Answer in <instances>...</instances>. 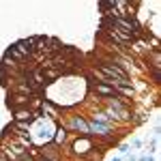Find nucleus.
Segmentation results:
<instances>
[{
	"mask_svg": "<svg viewBox=\"0 0 161 161\" xmlns=\"http://www.w3.org/2000/svg\"><path fill=\"white\" fill-rule=\"evenodd\" d=\"M35 120H41L35 116V112L30 108H19V110H13V123H35Z\"/></svg>",
	"mask_w": 161,
	"mask_h": 161,
	"instance_id": "20e7f679",
	"label": "nucleus"
},
{
	"mask_svg": "<svg viewBox=\"0 0 161 161\" xmlns=\"http://www.w3.org/2000/svg\"><path fill=\"white\" fill-rule=\"evenodd\" d=\"M86 123H88V131H90V137H97V140H108L112 144V127H108V125H101V123H97V120H92L90 116L86 118Z\"/></svg>",
	"mask_w": 161,
	"mask_h": 161,
	"instance_id": "f03ea898",
	"label": "nucleus"
},
{
	"mask_svg": "<svg viewBox=\"0 0 161 161\" xmlns=\"http://www.w3.org/2000/svg\"><path fill=\"white\" fill-rule=\"evenodd\" d=\"M39 150H41V157H43V159H47V161H62V150H58V146L52 144V142H47L43 148H39Z\"/></svg>",
	"mask_w": 161,
	"mask_h": 161,
	"instance_id": "39448f33",
	"label": "nucleus"
},
{
	"mask_svg": "<svg viewBox=\"0 0 161 161\" xmlns=\"http://www.w3.org/2000/svg\"><path fill=\"white\" fill-rule=\"evenodd\" d=\"M140 161H155V159H153V155H144V157H140Z\"/></svg>",
	"mask_w": 161,
	"mask_h": 161,
	"instance_id": "9b49d317",
	"label": "nucleus"
},
{
	"mask_svg": "<svg viewBox=\"0 0 161 161\" xmlns=\"http://www.w3.org/2000/svg\"><path fill=\"white\" fill-rule=\"evenodd\" d=\"M129 150H131V148H129V144H123V146H120V153H129Z\"/></svg>",
	"mask_w": 161,
	"mask_h": 161,
	"instance_id": "f8f14e48",
	"label": "nucleus"
},
{
	"mask_svg": "<svg viewBox=\"0 0 161 161\" xmlns=\"http://www.w3.org/2000/svg\"><path fill=\"white\" fill-rule=\"evenodd\" d=\"M37 161H47V159H43V157H39V159Z\"/></svg>",
	"mask_w": 161,
	"mask_h": 161,
	"instance_id": "dca6fc26",
	"label": "nucleus"
},
{
	"mask_svg": "<svg viewBox=\"0 0 161 161\" xmlns=\"http://www.w3.org/2000/svg\"><path fill=\"white\" fill-rule=\"evenodd\" d=\"M62 127L67 129V133H73L75 137H90L86 116H82V114H69V116H64L62 118Z\"/></svg>",
	"mask_w": 161,
	"mask_h": 161,
	"instance_id": "f257e3e1",
	"label": "nucleus"
},
{
	"mask_svg": "<svg viewBox=\"0 0 161 161\" xmlns=\"http://www.w3.org/2000/svg\"><path fill=\"white\" fill-rule=\"evenodd\" d=\"M50 142H52V144H56L58 148H62V146H67V144H69V133H67V129H64L62 125L56 127V131H54V136H52Z\"/></svg>",
	"mask_w": 161,
	"mask_h": 161,
	"instance_id": "423d86ee",
	"label": "nucleus"
},
{
	"mask_svg": "<svg viewBox=\"0 0 161 161\" xmlns=\"http://www.w3.org/2000/svg\"><path fill=\"white\" fill-rule=\"evenodd\" d=\"M39 112H41V116H47L50 120H58L62 110H60V105H58V103H54L52 99H43V101H41Z\"/></svg>",
	"mask_w": 161,
	"mask_h": 161,
	"instance_id": "7ed1b4c3",
	"label": "nucleus"
},
{
	"mask_svg": "<svg viewBox=\"0 0 161 161\" xmlns=\"http://www.w3.org/2000/svg\"><path fill=\"white\" fill-rule=\"evenodd\" d=\"M0 161H7V159H4V155H2V153H0Z\"/></svg>",
	"mask_w": 161,
	"mask_h": 161,
	"instance_id": "4468645a",
	"label": "nucleus"
},
{
	"mask_svg": "<svg viewBox=\"0 0 161 161\" xmlns=\"http://www.w3.org/2000/svg\"><path fill=\"white\" fill-rule=\"evenodd\" d=\"M26 153H28V155H30V157H32V159H35V161H37L39 157H41V150H39L37 146H35V144H32V146H30V148L26 150Z\"/></svg>",
	"mask_w": 161,
	"mask_h": 161,
	"instance_id": "1a4fd4ad",
	"label": "nucleus"
},
{
	"mask_svg": "<svg viewBox=\"0 0 161 161\" xmlns=\"http://www.w3.org/2000/svg\"><path fill=\"white\" fill-rule=\"evenodd\" d=\"M9 108L11 110H19V108H28V103H30V97H26V95H15V92H11L9 95Z\"/></svg>",
	"mask_w": 161,
	"mask_h": 161,
	"instance_id": "0eeeda50",
	"label": "nucleus"
},
{
	"mask_svg": "<svg viewBox=\"0 0 161 161\" xmlns=\"http://www.w3.org/2000/svg\"><path fill=\"white\" fill-rule=\"evenodd\" d=\"M112 161H123V159H120V157H114V159H112Z\"/></svg>",
	"mask_w": 161,
	"mask_h": 161,
	"instance_id": "2eb2a0df",
	"label": "nucleus"
},
{
	"mask_svg": "<svg viewBox=\"0 0 161 161\" xmlns=\"http://www.w3.org/2000/svg\"><path fill=\"white\" fill-rule=\"evenodd\" d=\"M41 71H43V77H45V84H47V82H52V80L62 77V71H60V69H41Z\"/></svg>",
	"mask_w": 161,
	"mask_h": 161,
	"instance_id": "6e6552de",
	"label": "nucleus"
},
{
	"mask_svg": "<svg viewBox=\"0 0 161 161\" xmlns=\"http://www.w3.org/2000/svg\"><path fill=\"white\" fill-rule=\"evenodd\" d=\"M142 146V140H131L129 142V148H140Z\"/></svg>",
	"mask_w": 161,
	"mask_h": 161,
	"instance_id": "9d476101",
	"label": "nucleus"
},
{
	"mask_svg": "<svg viewBox=\"0 0 161 161\" xmlns=\"http://www.w3.org/2000/svg\"><path fill=\"white\" fill-rule=\"evenodd\" d=\"M127 161H137V159H136V157H133V155H131V157H129V159H127Z\"/></svg>",
	"mask_w": 161,
	"mask_h": 161,
	"instance_id": "ddd939ff",
	"label": "nucleus"
}]
</instances>
